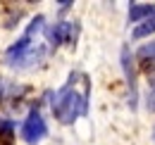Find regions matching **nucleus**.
I'll return each instance as SVG.
<instances>
[{
    "label": "nucleus",
    "instance_id": "nucleus-10",
    "mask_svg": "<svg viewBox=\"0 0 155 145\" xmlns=\"http://www.w3.org/2000/svg\"><path fill=\"white\" fill-rule=\"evenodd\" d=\"M153 140H155V131H153Z\"/></svg>",
    "mask_w": 155,
    "mask_h": 145
},
{
    "label": "nucleus",
    "instance_id": "nucleus-3",
    "mask_svg": "<svg viewBox=\"0 0 155 145\" xmlns=\"http://www.w3.org/2000/svg\"><path fill=\"white\" fill-rule=\"evenodd\" d=\"M45 136H48V124H45V119L41 117L38 109H31V112L26 114L24 124H21V138H24L29 145H36V143H41Z\"/></svg>",
    "mask_w": 155,
    "mask_h": 145
},
{
    "label": "nucleus",
    "instance_id": "nucleus-4",
    "mask_svg": "<svg viewBox=\"0 0 155 145\" xmlns=\"http://www.w3.org/2000/svg\"><path fill=\"white\" fill-rule=\"evenodd\" d=\"M136 60L131 57L129 48L124 45L122 48V69H124V76H127V86H129V107L136 109L138 107V88H136Z\"/></svg>",
    "mask_w": 155,
    "mask_h": 145
},
{
    "label": "nucleus",
    "instance_id": "nucleus-8",
    "mask_svg": "<svg viewBox=\"0 0 155 145\" xmlns=\"http://www.w3.org/2000/svg\"><path fill=\"white\" fill-rule=\"evenodd\" d=\"M134 60H138V62H141V64H143L146 69H150V67L155 64V40L146 43V45H141Z\"/></svg>",
    "mask_w": 155,
    "mask_h": 145
},
{
    "label": "nucleus",
    "instance_id": "nucleus-9",
    "mask_svg": "<svg viewBox=\"0 0 155 145\" xmlns=\"http://www.w3.org/2000/svg\"><path fill=\"white\" fill-rule=\"evenodd\" d=\"M146 107H148V112H155V83L150 86V91H148V98H146Z\"/></svg>",
    "mask_w": 155,
    "mask_h": 145
},
{
    "label": "nucleus",
    "instance_id": "nucleus-1",
    "mask_svg": "<svg viewBox=\"0 0 155 145\" xmlns=\"http://www.w3.org/2000/svg\"><path fill=\"white\" fill-rule=\"evenodd\" d=\"M79 74H72L69 81L55 93L53 98V114L60 124H74L79 117L88 114V95H91V81H84V88L79 91L77 81Z\"/></svg>",
    "mask_w": 155,
    "mask_h": 145
},
{
    "label": "nucleus",
    "instance_id": "nucleus-5",
    "mask_svg": "<svg viewBox=\"0 0 155 145\" xmlns=\"http://www.w3.org/2000/svg\"><path fill=\"white\" fill-rule=\"evenodd\" d=\"M50 45H62V43H74L79 36V26L74 21H58L55 26H50L45 31Z\"/></svg>",
    "mask_w": 155,
    "mask_h": 145
},
{
    "label": "nucleus",
    "instance_id": "nucleus-6",
    "mask_svg": "<svg viewBox=\"0 0 155 145\" xmlns=\"http://www.w3.org/2000/svg\"><path fill=\"white\" fill-rule=\"evenodd\" d=\"M155 12V5H146V2H136L129 7V21L131 24H138V21H143L146 17H150Z\"/></svg>",
    "mask_w": 155,
    "mask_h": 145
},
{
    "label": "nucleus",
    "instance_id": "nucleus-7",
    "mask_svg": "<svg viewBox=\"0 0 155 145\" xmlns=\"http://www.w3.org/2000/svg\"><path fill=\"white\" fill-rule=\"evenodd\" d=\"M155 34V12L150 14V17H146L143 21H138L134 26V31H131V36L138 40V38H148Z\"/></svg>",
    "mask_w": 155,
    "mask_h": 145
},
{
    "label": "nucleus",
    "instance_id": "nucleus-2",
    "mask_svg": "<svg viewBox=\"0 0 155 145\" xmlns=\"http://www.w3.org/2000/svg\"><path fill=\"white\" fill-rule=\"evenodd\" d=\"M43 21H45V17H43V14L34 17V19H31V24L26 26V31L21 34V38H17V43L7 48V53H5V62H7V64H17L21 57L26 55V50L31 48V40H34V36L38 34L41 29H43Z\"/></svg>",
    "mask_w": 155,
    "mask_h": 145
}]
</instances>
